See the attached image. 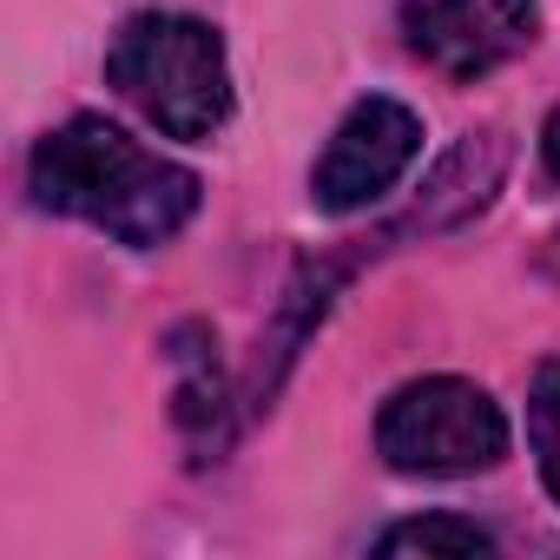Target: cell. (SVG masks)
I'll use <instances>...</instances> for the list:
<instances>
[{
  "mask_svg": "<svg viewBox=\"0 0 560 560\" xmlns=\"http://www.w3.org/2000/svg\"><path fill=\"white\" fill-rule=\"evenodd\" d=\"M27 185H34L40 211L80 218V224H93L132 250L178 237L198 211V172L145 152L132 132H119L100 113H80L60 132H47L34 145Z\"/></svg>",
  "mask_w": 560,
  "mask_h": 560,
  "instance_id": "6da1fadb",
  "label": "cell"
},
{
  "mask_svg": "<svg viewBox=\"0 0 560 560\" xmlns=\"http://www.w3.org/2000/svg\"><path fill=\"white\" fill-rule=\"evenodd\" d=\"M106 86L165 139H211L231 119V60L211 21L132 14L106 47Z\"/></svg>",
  "mask_w": 560,
  "mask_h": 560,
  "instance_id": "7a4b0ae2",
  "label": "cell"
},
{
  "mask_svg": "<svg viewBox=\"0 0 560 560\" xmlns=\"http://www.w3.org/2000/svg\"><path fill=\"white\" fill-rule=\"evenodd\" d=\"M376 448L396 475H481L508 455V416L468 376H422L383 402Z\"/></svg>",
  "mask_w": 560,
  "mask_h": 560,
  "instance_id": "3957f363",
  "label": "cell"
},
{
  "mask_svg": "<svg viewBox=\"0 0 560 560\" xmlns=\"http://www.w3.org/2000/svg\"><path fill=\"white\" fill-rule=\"evenodd\" d=\"M540 34L534 0H402V40L422 67L468 86L514 54H527Z\"/></svg>",
  "mask_w": 560,
  "mask_h": 560,
  "instance_id": "277c9868",
  "label": "cell"
},
{
  "mask_svg": "<svg viewBox=\"0 0 560 560\" xmlns=\"http://www.w3.org/2000/svg\"><path fill=\"white\" fill-rule=\"evenodd\" d=\"M416 152H422V119H416L402 100H383V93L357 100V106L343 113V126L330 132L317 172H311L317 211L350 218V211L376 205V198L416 165Z\"/></svg>",
  "mask_w": 560,
  "mask_h": 560,
  "instance_id": "5b68a950",
  "label": "cell"
},
{
  "mask_svg": "<svg viewBox=\"0 0 560 560\" xmlns=\"http://www.w3.org/2000/svg\"><path fill=\"white\" fill-rule=\"evenodd\" d=\"M376 553H494V534L462 514H416L376 534Z\"/></svg>",
  "mask_w": 560,
  "mask_h": 560,
  "instance_id": "8992f818",
  "label": "cell"
},
{
  "mask_svg": "<svg viewBox=\"0 0 560 560\" xmlns=\"http://www.w3.org/2000/svg\"><path fill=\"white\" fill-rule=\"evenodd\" d=\"M198 350H205V330H178V337H172V357L185 363V383H178V422H185V429H211L218 409H224L218 357H198Z\"/></svg>",
  "mask_w": 560,
  "mask_h": 560,
  "instance_id": "52a82bcc",
  "label": "cell"
},
{
  "mask_svg": "<svg viewBox=\"0 0 560 560\" xmlns=\"http://www.w3.org/2000/svg\"><path fill=\"white\" fill-rule=\"evenodd\" d=\"M527 442H534V462H540L547 494L560 501V363H540L534 370V389H527Z\"/></svg>",
  "mask_w": 560,
  "mask_h": 560,
  "instance_id": "ba28073f",
  "label": "cell"
},
{
  "mask_svg": "<svg viewBox=\"0 0 560 560\" xmlns=\"http://www.w3.org/2000/svg\"><path fill=\"white\" fill-rule=\"evenodd\" d=\"M540 159H547V178H560V106H553L547 126H540Z\"/></svg>",
  "mask_w": 560,
  "mask_h": 560,
  "instance_id": "9c48e42d",
  "label": "cell"
}]
</instances>
